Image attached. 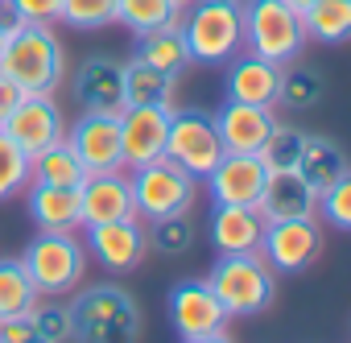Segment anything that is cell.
Returning <instances> with one entry per match:
<instances>
[{
  "label": "cell",
  "mask_w": 351,
  "mask_h": 343,
  "mask_svg": "<svg viewBox=\"0 0 351 343\" xmlns=\"http://www.w3.org/2000/svg\"><path fill=\"white\" fill-rule=\"evenodd\" d=\"M0 75L13 79L25 95H54L66 79V54L54 29L17 21L5 50H0Z\"/></svg>",
  "instance_id": "obj_1"
},
{
  "label": "cell",
  "mask_w": 351,
  "mask_h": 343,
  "mask_svg": "<svg viewBox=\"0 0 351 343\" xmlns=\"http://www.w3.org/2000/svg\"><path fill=\"white\" fill-rule=\"evenodd\" d=\"M71 339L79 343H136L141 310L120 285H91L71 302Z\"/></svg>",
  "instance_id": "obj_2"
},
{
  "label": "cell",
  "mask_w": 351,
  "mask_h": 343,
  "mask_svg": "<svg viewBox=\"0 0 351 343\" xmlns=\"http://www.w3.org/2000/svg\"><path fill=\"white\" fill-rule=\"evenodd\" d=\"M182 38L191 62L228 67L236 54H244V13L236 5H219V0H195L182 13Z\"/></svg>",
  "instance_id": "obj_3"
},
{
  "label": "cell",
  "mask_w": 351,
  "mask_h": 343,
  "mask_svg": "<svg viewBox=\"0 0 351 343\" xmlns=\"http://www.w3.org/2000/svg\"><path fill=\"white\" fill-rule=\"evenodd\" d=\"M244 50L256 58H269L277 67L298 62L306 50V25L302 13L285 0H244Z\"/></svg>",
  "instance_id": "obj_4"
},
{
  "label": "cell",
  "mask_w": 351,
  "mask_h": 343,
  "mask_svg": "<svg viewBox=\"0 0 351 343\" xmlns=\"http://www.w3.org/2000/svg\"><path fill=\"white\" fill-rule=\"evenodd\" d=\"M207 285L215 289V298L223 302V310L236 314H265L277 298V273L265 265L261 252H236V257H219V265L211 269Z\"/></svg>",
  "instance_id": "obj_5"
},
{
  "label": "cell",
  "mask_w": 351,
  "mask_h": 343,
  "mask_svg": "<svg viewBox=\"0 0 351 343\" xmlns=\"http://www.w3.org/2000/svg\"><path fill=\"white\" fill-rule=\"evenodd\" d=\"M21 261L42 298H62L79 289L87 273V244L79 240V232H38Z\"/></svg>",
  "instance_id": "obj_6"
},
{
  "label": "cell",
  "mask_w": 351,
  "mask_h": 343,
  "mask_svg": "<svg viewBox=\"0 0 351 343\" xmlns=\"http://www.w3.org/2000/svg\"><path fill=\"white\" fill-rule=\"evenodd\" d=\"M128 187H132L136 215H145L149 224L165 220V215H186L199 199V182L182 165H173L169 157L149 161L141 169H128Z\"/></svg>",
  "instance_id": "obj_7"
},
{
  "label": "cell",
  "mask_w": 351,
  "mask_h": 343,
  "mask_svg": "<svg viewBox=\"0 0 351 343\" xmlns=\"http://www.w3.org/2000/svg\"><path fill=\"white\" fill-rule=\"evenodd\" d=\"M223 141H219V128H215V116L207 112H178V108H169V132H165V157L173 165H182L186 174L195 182H203L211 169L219 165L223 157Z\"/></svg>",
  "instance_id": "obj_8"
},
{
  "label": "cell",
  "mask_w": 351,
  "mask_h": 343,
  "mask_svg": "<svg viewBox=\"0 0 351 343\" xmlns=\"http://www.w3.org/2000/svg\"><path fill=\"white\" fill-rule=\"evenodd\" d=\"M265 265L281 277H293V273H306L318 252H322V228L310 220H281V224H265V236H261V248Z\"/></svg>",
  "instance_id": "obj_9"
},
{
  "label": "cell",
  "mask_w": 351,
  "mask_h": 343,
  "mask_svg": "<svg viewBox=\"0 0 351 343\" xmlns=\"http://www.w3.org/2000/svg\"><path fill=\"white\" fill-rule=\"evenodd\" d=\"M71 153L83 161L87 174H112V169H124L120 157V116H104V112H83L66 137Z\"/></svg>",
  "instance_id": "obj_10"
},
{
  "label": "cell",
  "mask_w": 351,
  "mask_h": 343,
  "mask_svg": "<svg viewBox=\"0 0 351 343\" xmlns=\"http://www.w3.org/2000/svg\"><path fill=\"white\" fill-rule=\"evenodd\" d=\"M165 310H169V322L178 331V339H199V335H211V331H228V318H232L207 281H178L169 289Z\"/></svg>",
  "instance_id": "obj_11"
},
{
  "label": "cell",
  "mask_w": 351,
  "mask_h": 343,
  "mask_svg": "<svg viewBox=\"0 0 351 343\" xmlns=\"http://www.w3.org/2000/svg\"><path fill=\"white\" fill-rule=\"evenodd\" d=\"M87 252L108 273H132L149 257V232H145L141 215L116 220V224H95V228H87Z\"/></svg>",
  "instance_id": "obj_12"
},
{
  "label": "cell",
  "mask_w": 351,
  "mask_h": 343,
  "mask_svg": "<svg viewBox=\"0 0 351 343\" xmlns=\"http://www.w3.org/2000/svg\"><path fill=\"white\" fill-rule=\"evenodd\" d=\"M265 178H269V169L256 153H223L219 165L203 182H207V195L223 207H256Z\"/></svg>",
  "instance_id": "obj_13"
},
{
  "label": "cell",
  "mask_w": 351,
  "mask_h": 343,
  "mask_svg": "<svg viewBox=\"0 0 351 343\" xmlns=\"http://www.w3.org/2000/svg\"><path fill=\"white\" fill-rule=\"evenodd\" d=\"M5 132L34 157L66 137V120H62V108L54 104V95H21V104L5 120Z\"/></svg>",
  "instance_id": "obj_14"
},
{
  "label": "cell",
  "mask_w": 351,
  "mask_h": 343,
  "mask_svg": "<svg viewBox=\"0 0 351 343\" xmlns=\"http://www.w3.org/2000/svg\"><path fill=\"white\" fill-rule=\"evenodd\" d=\"M169 108H124L120 112V157L124 169H141L165 157Z\"/></svg>",
  "instance_id": "obj_15"
},
{
  "label": "cell",
  "mask_w": 351,
  "mask_h": 343,
  "mask_svg": "<svg viewBox=\"0 0 351 343\" xmlns=\"http://www.w3.org/2000/svg\"><path fill=\"white\" fill-rule=\"evenodd\" d=\"M79 211H83V228L132 220L136 215V203H132V187H128V169L87 174V182L79 187Z\"/></svg>",
  "instance_id": "obj_16"
},
{
  "label": "cell",
  "mask_w": 351,
  "mask_h": 343,
  "mask_svg": "<svg viewBox=\"0 0 351 343\" xmlns=\"http://www.w3.org/2000/svg\"><path fill=\"white\" fill-rule=\"evenodd\" d=\"M75 99L83 112L120 116L124 112V62L95 54L75 71Z\"/></svg>",
  "instance_id": "obj_17"
},
{
  "label": "cell",
  "mask_w": 351,
  "mask_h": 343,
  "mask_svg": "<svg viewBox=\"0 0 351 343\" xmlns=\"http://www.w3.org/2000/svg\"><path fill=\"white\" fill-rule=\"evenodd\" d=\"M256 211L265 215V224L310 220L318 211V195H314V187L298 174V169H273V174L265 178L261 199H256Z\"/></svg>",
  "instance_id": "obj_18"
},
{
  "label": "cell",
  "mask_w": 351,
  "mask_h": 343,
  "mask_svg": "<svg viewBox=\"0 0 351 343\" xmlns=\"http://www.w3.org/2000/svg\"><path fill=\"white\" fill-rule=\"evenodd\" d=\"M281 75L285 67L269 62V58H256V54H236L228 62V99L236 104H256V108H281L277 104V91H281Z\"/></svg>",
  "instance_id": "obj_19"
},
{
  "label": "cell",
  "mask_w": 351,
  "mask_h": 343,
  "mask_svg": "<svg viewBox=\"0 0 351 343\" xmlns=\"http://www.w3.org/2000/svg\"><path fill=\"white\" fill-rule=\"evenodd\" d=\"M277 116L273 108H256V104H236L228 99L215 116V128H219V141L228 153H261L265 137L273 132Z\"/></svg>",
  "instance_id": "obj_20"
},
{
  "label": "cell",
  "mask_w": 351,
  "mask_h": 343,
  "mask_svg": "<svg viewBox=\"0 0 351 343\" xmlns=\"http://www.w3.org/2000/svg\"><path fill=\"white\" fill-rule=\"evenodd\" d=\"M25 207L38 232H83V211H79V187H46L29 182L25 187Z\"/></svg>",
  "instance_id": "obj_21"
},
{
  "label": "cell",
  "mask_w": 351,
  "mask_h": 343,
  "mask_svg": "<svg viewBox=\"0 0 351 343\" xmlns=\"http://www.w3.org/2000/svg\"><path fill=\"white\" fill-rule=\"evenodd\" d=\"M265 236V215L256 207H223L215 203L211 215V244L219 257H236V252H256Z\"/></svg>",
  "instance_id": "obj_22"
},
{
  "label": "cell",
  "mask_w": 351,
  "mask_h": 343,
  "mask_svg": "<svg viewBox=\"0 0 351 343\" xmlns=\"http://www.w3.org/2000/svg\"><path fill=\"white\" fill-rule=\"evenodd\" d=\"M136 58L169 79H178L186 67H191V50H186V38H182V25H169V29H153V34H141L136 38Z\"/></svg>",
  "instance_id": "obj_23"
},
{
  "label": "cell",
  "mask_w": 351,
  "mask_h": 343,
  "mask_svg": "<svg viewBox=\"0 0 351 343\" xmlns=\"http://www.w3.org/2000/svg\"><path fill=\"white\" fill-rule=\"evenodd\" d=\"M298 174L314 187V195H322V191H330L339 178H347V157H343V149H339L335 141H326V137H306Z\"/></svg>",
  "instance_id": "obj_24"
},
{
  "label": "cell",
  "mask_w": 351,
  "mask_h": 343,
  "mask_svg": "<svg viewBox=\"0 0 351 343\" xmlns=\"http://www.w3.org/2000/svg\"><path fill=\"white\" fill-rule=\"evenodd\" d=\"M173 83L178 79L132 58L124 62V108H173Z\"/></svg>",
  "instance_id": "obj_25"
},
{
  "label": "cell",
  "mask_w": 351,
  "mask_h": 343,
  "mask_svg": "<svg viewBox=\"0 0 351 343\" xmlns=\"http://www.w3.org/2000/svg\"><path fill=\"white\" fill-rule=\"evenodd\" d=\"M306 42L318 46H343L351 38V0H314L302 13Z\"/></svg>",
  "instance_id": "obj_26"
},
{
  "label": "cell",
  "mask_w": 351,
  "mask_h": 343,
  "mask_svg": "<svg viewBox=\"0 0 351 343\" xmlns=\"http://www.w3.org/2000/svg\"><path fill=\"white\" fill-rule=\"evenodd\" d=\"M29 182H46V187H83L87 182V169L83 161L71 153L66 141L42 149L29 157Z\"/></svg>",
  "instance_id": "obj_27"
},
{
  "label": "cell",
  "mask_w": 351,
  "mask_h": 343,
  "mask_svg": "<svg viewBox=\"0 0 351 343\" xmlns=\"http://www.w3.org/2000/svg\"><path fill=\"white\" fill-rule=\"evenodd\" d=\"M182 13L173 0H116V21L128 34H153V29H169V25H182Z\"/></svg>",
  "instance_id": "obj_28"
},
{
  "label": "cell",
  "mask_w": 351,
  "mask_h": 343,
  "mask_svg": "<svg viewBox=\"0 0 351 343\" xmlns=\"http://www.w3.org/2000/svg\"><path fill=\"white\" fill-rule=\"evenodd\" d=\"M38 285L25 269L21 257H5L0 261V318H17V314H29L34 302H38Z\"/></svg>",
  "instance_id": "obj_29"
},
{
  "label": "cell",
  "mask_w": 351,
  "mask_h": 343,
  "mask_svg": "<svg viewBox=\"0 0 351 343\" xmlns=\"http://www.w3.org/2000/svg\"><path fill=\"white\" fill-rule=\"evenodd\" d=\"M29 187V153L0 128V203L21 199Z\"/></svg>",
  "instance_id": "obj_30"
},
{
  "label": "cell",
  "mask_w": 351,
  "mask_h": 343,
  "mask_svg": "<svg viewBox=\"0 0 351 343\" xmlns=\"http://www.w3.org/2000/svg\"><path fill=\"white\" fill-rule=\"evenodd\" d=\"M306 137L310 132H302V128H293V124H273V132L265 137V145H261V161H265V169L273 174V169H298V161H302V149H306Z\"/></svg>",
  "instance_id": "obj_31"
},
{
  "label": "cell",
  "mask_w": 351,
  "mask_h": 343,
  "mask_svg": "<svg viewBox=\"0 0 351 343\" xmlns=\"http://www.w3.org/2000/svg\"><path fill=\"white\" fill-rule=\"evenodd\" d=\"M58 21H66L71 29H108L116 25V0H62Z\"/></svg>",
  "instance_id": "obj_32"
},
{
  "label": "cell",
  "mask_w": 351,
  "mask_h": 343,
  "mask_svg": "<svg viewBox=\"0 0 351 343\" xmlns=\"http://www.w3.org/2000/svg\"><path fill=\"white\" fill-rule=\"evenodd\" d=\"M191 244H195V228H191L186 215L153 220V228H149V248L153 252H161V257H182Z\"/></svg>",
  "instance_id": "obj_33"
},
{
  "label": "cell",
  "mask_w": 351,
  "mask_h": 343,
  "mask_svg": "<svg viewBox=\"0 0 351 343\" xmlns=\"http://www.w3.org/2000/svg\"><path fill=\"white\" fill-rule=\"evenodd\" d=\"M322 99V83L310 75V71H285L281 75V91H277V104L285 108H314Z\"/></svg>",
  "instance_id": "obj_34"
},
{
  "label": "cell",
  "mask_w": 351,
  "mask_h": 343,
  "mask_svg": "<svg viewBox=\"0 0 351 343\" xmlns=\"http://www.w3.org/2000/svg\"><path fill=\"white\" fill-rule=\"evenodd\" d=\"M29 318L38 322V331L50 339V343H66L71 339V306H58L54 298H38Z\"/></svg>",
  "instance_id": "obj_35"
},
{
  "label": "cell",
  "mask_w": 351,
  "mask_h": 343,
  "mask_svg": "<svg viewBox=\"0 0 351 343\" xmlns=\"http://www.w3.org/2000/svg\"><path fill=\"white\" fill-rule=\"evenodd\" d=\"M318 207L335 232H351V178H339L330 191L318 195Z\"/></svg>",
  "instance_id": "obj_36"
},
{
  "label": "cell",
  "mask_w": 351,
  "mask_h": 343,
  "mask_svg": "<svg viewBox=\"0 0 351 343\" xmlns=\"http://www.w3.org/2000/svg\"><path fill=\"white\" fill-rule=\"evenodd\" d=\"M5 9H9L17 21H29V25H50V21H58L62 0H5Z\"/></svg>",
  "instance_id": "obj_37"
},
{
  "label": "cell",
  "mask_w": 351,
  "mask_h": 343,
  "mask_svg": "<svg viewBox=\"0 0 351 343\" xmlns=\"http://www.w3.org/2000/svg\"><path fill=\"white\" fill-rule=\"evenodd\" d=\"M0 343H50L38 322L29 314H17V318H0Z\"/></svg>",
  "instance_id": "obj_38"
},
{
  "label": "cell",
  "mask_w": 351,
  "mask_h": 343,
  "mask_svg": "<svg viewBox=\"0 0 351 343\" xmlns=\"http://www.w3.org/2000/svg\"><path fill=\"white\" fill-rule=\"evenodd\" d=\"M21 95H25V91H21V87H17L13 79H5V75H0V128H5L9 112H13V108L21 104Z\"/></svg>",
  "instance_id": "obj_39"
},
{
  "label": "cell",
  "mask_w": 351,
  "mask_h": 343,
  "mask_svg": "<svg viewBox=\"0 0 351 343\" xmlns=\"http://www.w3.org/2000/svg\"><path fill=\"white\" fill-rule=\"evenodd\" d=\"M13 25H17V17H13L9 9H0V50H5V42H9V34H13Z\"/></svg>",
  "instance_id": "obj_40"
},
{
  "label": "cell",
  "mask_w": 351,
  "mask_h": 343,
  "mask_svg": "<svg viewBox=\"0 0 351 343\" xmlns=\"http://www.w3.org/2000/svg\"><path fill=\"white\" fill-rule=\"evenodd\" d=\"M182 343H232L228 331H211V335H199V339H182Z\"/></svg>",
  "instance_id": "obj_41"
},
{
  "label": "cell",
  "mask_w": 351,
  "mask_h": 343,
  "mask_svg": "<svg viewBox=\"0 0 351 343\" xmlns=\"http://www.w3.org/2000/svg\"><path fill=\"white\" fill-rule=\"evenodd\" d=\"M285 5H293V9H298V13H306V9H310V5H314V0H285Z\"/></svg>",
  "instance_id": "obj_42"
},
{
  "label": "cell",
  "mask_w": 351,
  "mask_h": 343,
  "mask_svg": "<svg viewBox=\"0 0 351 343\" xmlns=\"http://www.w3.org/2000/svg\"><path fill=\"white\" fill-rule=\"evenodd\" d=\"M173 5H178V9H191V5H195V0H173Z\"/></svg>",
  "instance_id": "obj_43"
},
{
  "label": "cell",
  "mask_w": 351,
  "mask_h": 343,
  "mask_svg": "<svg viewBox=\"0 0 351 343\" xmlns=\"http://www.w3.org/2000/svg\"><path fill=\"white\" fill-rule=\"evenodd\" d=\"M219 5H236V9H244V0H219Z\"/></svg>",
  "instance_id": "obj_44"
},
{
  "label": "cell",
  "mask_w": 351,
  "mask_h": 343,
  "mask_svg": "<svg viewBox=\"0 0 351 343\" xmlns=\"http://www.w3.org/2000/svg\"><path fill=\"white\" fill-rule=\"evenodd\" d=\"M0 9H5V0H0Z\"/></svg>",
  "instance_id": "obj_45"
}]
</instances>
